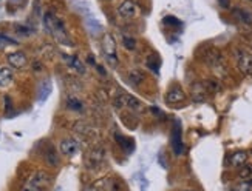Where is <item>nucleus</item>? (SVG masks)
<instances>
[{
	"mask_svg": "<svg viewBox=\"0 0 252 191\" xmlns=\"http://www.w3.org/2000/svg\"><path fill=\"white\" fill-rule=\"evenodd\" d=\"M43 27L56 39V42L65 45V47H71V39L68 36V31L59 17H56L53 13H45V16H43Z\"/></svg>",
	"mask_w": 252,
	"mask_h": 191,
	"instance_id": "f257e3e1",
	"label": "nucleus"
},
{
	"mask_svg": "<svg viewBox=\"0 0 252 191\" xmlns=\"http://www.w3.org/2000/svg\"><path fill=\"white\" fill-rule=\"evenodd\" d=\"M102 51L105 55V60L110 66H118L119 63V57H118V47H116V42L113 39L112 34H107L102 39Z\"/></svg>",
	"mask_w": 252,
	"mask_h": 191,
	"instance_id": "f03ea898",
	"label": "nucleus"
},
{
	"mask_svg": "<svg viewBox=\"0 0 252 191\" xmlns=\"http://www.w3.org/2000/svg\"><path fill=\"white\" fill-rule=\"evenodd\" d=\"M107 161V153L102 147H94L90 150V153L87 154V159H85V165L89 170H97L101 168Z\"/></svg>",
	"mask_w": 252,
	"mask_h": 191,
	"instance_id": "7ed1b4c3",
	"label": "nucleus"
},
{
	"mask_svg": "<svg viewBox=\"0 0 252 191\" xmlns=\"http://www.w3.org/2000/svg\"><path fill=\"white\" fill-rule=\"evenodd\" d=\"M172 150L175 156H181L184 151V145H183V133H181V123L180 120L173 122V128H172Z\"/></svg>",
	"mask_w": 252,
	"mask_h": 191,
	"instance_id": "20e7f679",
	"label": "nucleus"
},
{
	"mask_svg": "<svg viewBox=\"0 0 252 191\" xmlns=\"http://www.w3.org/2000/svg\"><path fill=\"white\" fill-rule=\"evenodd\" d=\"M118 13L123 19H133L139 14V5L135 0H124V2L119 5Z\"/></svg>",
	"mask_w": 252,
	"mask_h": 191,
	"instance_id": "39448f33",
	"label": "nucleus"
},
{
	"mask_svg": "<svg viewBox=\"0 0 252 191\" xmlns=\"http://www.w3.org/2000/svg\"><path fill=\"white\" fill-rule=\"evenodd\" d=\"M6 60H8V65H9L13 70H22V68H25L27 63H28L27 54H25L24 51L9 53V54L6 55Z\"/></svg>",
	"mask_w": 252,
	"mask_h": 191,
	"instance_id": "423d86ee",
	"label": "nucleus"
},
{
	"mask_svg": "<svg viewBox=\"0 0 252 191\" xmlns=\"http://www.w3.org/2000/svg\"><path fill=\"white\" fill-rule=\"evenodd\" d=\"M237 66L243 74L252 76V54L246 51H240L237 55Z\"/></svg>",
	"mask_w": 252,
	"mask_h": 191,
	"instance_id": "0eeeda50",
	"label": "nucleus"
},
{
	"mask_svg": "<svg viewBox=\"0 0 252 191\" xmlns=\"http://www.w3.org/2000/svg\"><path fill=\"white\" fill-rule=\"evenodd\" d=\"M28 182L34 184L36 187H39V188H42L43 191H45V190L50 187V184H51V176H50V173H47V171L39 170V171H36L34 174H32V176L28 179Z\"/></svg>",
	"mask_w": 252,
	"mask_h": 191,
	"instance_id": "6e6552de",
	"label": "nucleus"
},
{
	"mask_svg": "<svg viewBox=\"0 0 252 191\" xmlns=\"http://www.w3.org/2000/svg\"><path fill=\"white\" fill-rule=\"evenodd\" d=\"M59 150H61V153L63 156L71 157V156H74L76 153H78V150H79V142L76 140V139H73V137H65L59 143Z\"/></svg>",
	"mask_w": 252,
	"mask_h": 191,
	"instance_id": "1a4fd4ad",
	"label": "nucleus"
},
{
	"mask_svg": "<svg viewBox=\"0 0 252 191\" xmlns=\"http://www.w3.org/2000/svg\"><path fill=\"white\" fill-rule=\"evenodd\" d=\"M62 60H63V62H65V65H67L70 70H73L74 73H78V74H85V73H87L85 65L82 63V60H81V59L76 57V55L63 54V55H62Z\"/></svg>",
	"mask_w": 252,
	"mask_h": 191,
	"instance_id": "9d476101",
	"label": "nucleus"
},
{
	"mask_svg": "<svg viewBox=\"0 0 252 191\" xmlns=\"http://www.w3.org/2000/svg\"><path fill=\"white\" fill-rule=\"evenodd\" d=\"M14 81V70L9 65H0V88H6Z\"/></svg>",
	"mask_w": 252,
	"mask_h": 191,
	"instance_id": "9b49d317",
	"label": "nucleus"
},
{
	"mask_svg": "<svg viewBox=\"0 0 252 191\" xmlns=\"http://www.w3.org/2000/svg\"><path fill=\"white\" fill-rule=\"evenodd\" d=\"M186 99V94H184V91H183V88L181 86H178V85H175V86H172L169 91H167V94H166V102L167 104H180V102H183V100Z\"/></svg>",
	"mask_w": 252,
	"mask_h": 191,
	"instance_id": "f8f14e48",
	"label": "nucleus"
},
{
	"mask_svg": "<svg viewBox=\"0 0 252 191\" xmlns=\"http://www.w3.org/2000/svg\"><path fill=\"white\" fill-rule=\"evenodd\" d=\"M116 142H118V145L121 147L126 153H131L135 150V143H133V139H130V137H126V136H123V134H118L116 133Z\"/></svg>",
	"mask_w": 252,
	"mask_h": 191,
	"instance_id": "ddd939ff",
	"label": "nucleus"
},
{
	"mask_svg": "<svg viewBox=\"0 0 252 191\" xmlns=\"http://www.w3.org/2000/svg\"><path fill=\"white\" fill-rule=\"evenodd\" d=\"M234 16L243 22L246 25H252V13H249L248 9H243V8H235L234 9Z\"/></svg>",
	"mask_w": 252,
	"mask_h": 191,
	"instance_id": "4468645a",
	"label": "nucleus"
},
{
	"mask_svg": "<svg viewBox=\"0 0 252 191\" xmlns=\"http://www.w3.org/2000/svg\"><path fill=\"white\" fill-rule=\"evenodd\" d=\"M248 161V154L245 151H238V153H234L231 156V165L232 166H242L245 165Z\"/></svg>",
	"mask_w": 252,
	"mask_h": 191,
	"instance_id": "2eb2a0df",
	"label": "nucleus"
},
{
	"mask_svg": "<svg viewBox=\"0 0 252 191\" xmlns=\"http://www.w3.org/2000/svg\"><path fill=\"white\" fill-rule=\"evenodd\" d=\"M45 161L50 165H53V166H56L59 164V161H58V153H56V150H54L53 145H48L47 150H45Z\"/></svg>",
	"mask_w": 252,
	"mask_h": 191,
	"instance_id": "dca6fc26",
	"label": "nucleus"
},
{
	"mask_svg": "<svg viewBox=\"0 0 252 191\" xmlns=\"http://www.w3.org/2000/svg\"><path fill=\"white\" fill-rule=\"evenodd\" d=\"M126 107L133 111V113H141V111H142V104L136 97L130 96V94H127V105Z\"/></svg>",
	"mask_w": 252,
	"mask_h": 191,
	"instance_id": "f3484780",
	"label": "nucleus"
},
{
	"mask_svg": "<svg viewBox=\"0 0 252 191\" xmlns=\"http://www.w3.org/2000/svg\"><path fill=\"white\" fill-rule=\"evenodd\" d=\"M51 93V83L50 81H45V82H42L40 83V88H39V100L40 102H43Z\"/></svg>",
	"mask_w": 252,
	"mask_h": 191,
	"instance_id": "a211bd4d",
	"label": "nucleus"
},
{
	"mask_svg": "<svg viewBox=\"0 0 252 191\" xmlns=\"http://www.w3.org/2000/svg\"><path fill=\"white\" fill-rule=\"evenodd\" d=\"M142 79H144V76H142L138 70H131V71L128 73V83H130V85L138 86V85L142 82Z\"/></svg>",
	"mask_w": 252,
	"mask_h": 191,
	"instance_id": "6ab92c4d",
	"label": "nucleus"
},
{
	"mask_svg": "<svg viewBox=\"0 0 252 191\" xmlns=\"http://www.w3.org/2000/svg\"><path fill=\"white\" fill-rule=\"evenodd\" d=\"M113 105L118 109H123L127 105V94L126 93H118L113 99Z\"/></svg>",
	"mask_w": 252,
	"mask_h": 191,
	"instance_id": "aec40b11",
	"label": "nucleus"
},
{
	"mask_svg": "<svg viewBox=\"0 0 252 191\" xmlns=\"http://www.w3.org/2000/svg\"><path fill=\"white\" fill-rule=\"evenodd\" d=\"M67 107L71 111H84V104L76 97H68L67 99Z\"/></svg>",
	"mask_w": 252,
	"mask_h": 191,
	"instance_id": "412c9836",
	"label": "nucleus"
},
{
	"mask_svg": "<svg viewBox=\"0 0 252 191\" xmlns=\"http://www.w3.org/2000/svg\"><path fill=\"white\" fill-rule=\"evenodd\" d=\"M101 184H102L104 191H119V185L115 179H104Z\"/></svg>",
	"mask_w": 252,
	"mask_h": 191,
	"instance_id": "4be33fe9",
	"label": "nucleus"
},
{
	"mask_svg": "<svg viewBox=\"0 0 252 191\" xmlns=\"http://www.w3.org/2000/svg\"><path fill=\"white\" fill-rule=\"evenodd\" d=\"M9 45H17V40L9 37L3 32H0V48H5V47H9Z\"/></svg>",
	"mask_w": 252,
	"mask_h": 191,
	"instance_id": "5701e85b",
	"label": "nucleus"
},
{
	"mask_svg": "<svg viewBox=\"0 0 252 191\" xmlns=\"http://www.w3.org/2000/svg\"><path fill=\"white\" fill-rule=\"evenodd\" d=\"M238 176L248 181V179H252V165H242V170H240Z\"/></svg>",
	"mask_w": 252,
	"mask_h": 191,
	"instance_id": "b1692460",
	"label": "nucleus"
},
{
	"mask_svg": "<svg viewBox=\"0 0 252 191\" xmlns=\"http://www.w3.org/2000/svg\"><path fill=\"white\" fill-rule=\"evenodd\" d=\"M123 43H124V47L127 48V50H135L136 48V42L131 39V37H127V36H124L123 37Z\"/></svg>",
	"mask_w": 252,
	"mask_h": 191,
	"instance_id": "393cba45",
	"label": "nucleus"
},
{
	"mask_svg": "<svg viewBox=\"0 0 252 191\" xmlns=\"http://www.w3.org/2000/svg\"><path fill=\"white\" fill-rule=\"evenodd\" d=\"M20 191H43V190H42V188H39V187H36L34 184L27 182V184L24 185V188H22Z\"/></svg>",
	"mask_w": 252,
	"mask_h": 191,
	"instance_id": "a878e982",
	"label": "nucleus"
},
{
	"mask_svg": "<svg viewBox=\"0 0 252 191\" xmlns=\"http://www.w3.org/2000/svg\"><path fill=\"white\" fill-rule=\"evenodd\" d=\"M164 24L166 25H181V22H178V19H175V17H166L164 19Z\"/></svg>",
	"mask_w": 252,
	"mask_h": 191,
	"instance_id": "bb28decb",
	"label": "nucleus"
},
{
	"mask_svg": "<svg viewBox=\"0 0 252 191\" xmlns=\"http://www.w3.org/2000/svg\"><path fill=\"white\" fill-rule=\"evenodd\" d=\"M82 191H101L97 187H94V185H87Z\"/></svg>",
	"mask_w": 252,
	"mask_h": 191,
	"instance_id": "cd10ccee",
	"label": "nucleus"
},
{
	"mask_svg": "<svg viewBox=\"0 0 252 191\" xmlns=\"http://www.w3.org/2000/svg\"><path fill=\"white\" fill-rule=\"evenodd\" d=\"M218 3H220L223 8H226V9L229 8V0H218Z\"/></svg>",
	"mask_w": 252,
	"mask_h": 191,
	"instance_id": "c85d7f7f",
	"label": "nucleus"
},
{
	"mask_svg": "<svg viewBox=\"0 0 252 191\" xmlns=\"http://www.w3.org/2000/svg\"><path fill=\"white\" fill-rule=\"evenodd\" d=\"M181 191H195V190H181Z\"/></svg>",
	"mask_w": 252,
	"mask_h": 191,
	"instance_id": "c756f323",
	"label": "nucleus"
}]
</instances>
